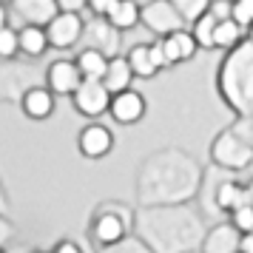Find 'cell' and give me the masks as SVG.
Segmentation results:
<instances>
[{
	"label": "cell",
	"instance_id": "cell-1",
	"mask_svg": "<svg viewBox=\"0 0 253 253\" xmlns=\"http://www.w3.org/2000/svg\"><path fill=\"white\" fill-rule=\"evenodd\" d=\"M219 100L236 117L253 114V43L245 40L242 46L228 51L216 71Z\"/></svg>",
	"mask_w": 253,
	"mask_h": 253
},
{
	"label": "cell",
	"instance_id": "cell-2",
	"mask_svg": "<svg viewBox=\"0 0 253 253\" xmlns=\"http://www.w3.org/2000/svg\"><path fill=\"white\" fill-rule=\"evenodd\" d=\"M134 222H137L134 205H128V202H105L91 216L88 236H91V242L100 251H105V248H114L123 239H128L134 233Z\"/></svg>",
	"mask_w": 253,
	"mask_h": 253
},
{
	"label": "cell",
	"instance_id": "cell-3",
	"mask_svg": "<svg viewBox=\"0 0 253 253\" xmlns=\"http://www.w3.org/2000/svg\"><path fill=\"white\" fill-rule=\"evenodd\" d=\"M211 162L216 165L219 171H245V168H251L253 165V148L245 142V139L233 131V128H222L213 142H211Z\"/></svg>",
	"mask_w": 253,
	"mask_h": 253
},
{
	"label": "cell",
	"instance_id": "cell-4",
	"mask_svg": "<svg viewBox=\"0 0 253 253\" xmlns=\"http://www.w3.org/2000/svg\"><path fill=\"white\" fill-rule=\"evenodd\" d=\"M139 23L148 29L151 35H157V40L162 37L173 35V32H179L185 29V20L179 17V12L173 9L171 0H151L142 6V20Z\"/></svg>",
	"mask_w": 253,
	"mask_h": 253
},
{
	"label": "cell",
	"instance_id": "cell-5",
	"mask_svg": "<svg viewBox=\"0 0 253 253\" xmlns=\"http://www.w3.org/2000/svg\"><path fill=\"white\" fill-rule=\"evenodd\" d=\"M126 60H128V66H131L137 80H154L162 69H168L160 40L157 43H134L126 51Z\"/></svg>",
	"mask_w": 253,
	"mask_h": 253
},
{
	"label": "cell",
	"instance_id": "cell-6",
	"mask_svg": "<svg viewBox=\"0 0 253 253\" xmlns=\"http://www.w3.org/2000/svg\"><path fill=\"white\" fill-rule=\"evenodd\" d=\"M83 32H85V17L77 12H60L51 23L46 26L48 46L57 51H69L77 43H83Z\"/></svg>",
	"mask_w": 253,
	"mask_h": 253
},
{
	"label": "cell",
	"instance_id": "cell-7",
	"mask_svg": "<svg viewBox=\"0 0 253 253\" xmlns=\"http://www.w3.org/2000/svg\"><path fill=\"white\" fill-rule=\"evenodd\" d=\"M74 111L85 120H97V117L108 114V105H111V91L105 88L100 80H83V85L74 91L71 97Z\"/></svg>",
	"mask_w": 253,
	"mask_h": 253
},
{
	"label": "cell",
	"instance_id": "cell-8",
	"mask_svg": "<svg viewBox=\"0 0 253 253\" xmlns=\"http://www.w3.org/2000/svg\"><path fill=\"white\" fill-rule=\"evenodd\" d=\"M114 145H117L114 131L108 126H103V123H97V120L83 126L80 134H77V151L85 160H105L114 151Z\"/></svg>",
	"mask_w": 253,
	"mask_h": 253
},
{
	"label": "cell",
	"instance_id": "cell-9",
	"mask_svg": "<svg viewBox=\"0 0 253 253\" xmlns=\"http://www.w3.org/2000/svg\"><path fill=\"white\" fill-rule=\"evenodd\" d=\"M145 111H148V103L137 88H126V91L114 94L111 105H108V114L117 126H137V123H142Z\"/></svg>",
	"mask_w": 253,
	"mask_h": 253
},
{
	"label": "cell",
	"instance_id": "cell-10",
	"mask_svg": "<svg viewBox=\"0 0 253 253\" xmlns=\"http://www.w3.org/2000/svg\"><path fill=\"white\" fill-rule=\"evenodd\" d=\"M46 85L54 91V97H74V91L83 85V74L74 60H54L46 69Z\"/></svg>",
	"mask_w": 253,
	"mask_h": 253
},
{
	"label": "cell",
	"instance_id": "cell-11",
	"mask_svg": "<svg viewBox=\"0 0 253 253\" xmlns=\"http://www.w3.org/2000/svg\"><path fill=\"white\" fill-rule=\"evenodd\" d=\"M54 105H57V97H54V91L48 88L46 83L43 85H29L23 91V97H20V111L29 120H35V123L48 120L54 114Z\"/></svg>",
	"mask_w": 253,
	"mask_h": 253
},
{
	"label": "cell",
	"instance_id": "cell-12",
	"mask_svg": "<svg viewBox=\"0 0 253 253\" xmlns=\"http://www.w3.org/2000/svg\"><path fill=\"white\" fill-rule=\"evenodd\" d=\"M14 14L23 20V26H43L46 29L54 17L60 14L57 0H9Z\"/></svg>",
	"mask_w": 253,
	"mask_h": 253
},
{
	"label": "cell",
	"instance_id": "cell-13",
	"mask_svg": "<svg viewBox=\"0 0 253 253\" xmlns=\"http://www.w3.org/2000/svg\"><path fill=\"white\" fill-rule=\"evenodd\" d=\"M83 43H85L88 48H100L103 54L114 57L117 48H120V32H117L105 17H91V20H85Z\"/></svg>",
	"mask_w": 253,
	"mask_h": 253
},
{
	"label": "cell",
	"instance_id": "cell-14",
	"mask_svg": "<svg viewBox=\"0 0 253 253\" xmlns=\"http://www.w3.org/2000/svg\"><path fill=\"white\" fill-rule=\"evenodd\" d=\"M160 43H162V51H165L168 69H171V66H185V63H191V60L199 54V46H196L191 29H179V32H173V35L162 37Z\"/></svg>",
	"mask_w": 253,
	"mask_h": 253
},
{
	"label": "cell",
	"instance_id": "cell-15",
	"mask_svg": "<svg viewBox=\"0 0 253 253\" xmlns=\"http://www.w3.org/2000/svg\"><path fill=\"white\" fill-rule=\"evenodd\" d=\"M239 239L242 233L230 222L213 225L211 230H205V239L199 245L202 253H239Z\"/></svg>",
	"mask_w": 253,
	"mask_h": 253
},
{
	"label": "cell",
	"instance_id": "cell-16",
	"mask_svg": "<svg viewBox=\"0 0 253 253\" xmlns=\"http://www.w3.org/2000/svg\"><path fill=\"white\" fill-rule=\"evenodd\" d=\"M213 205H216L219 213H236L239 208L248 205V194H245V182L239 179H222L216 185V191H213Z\"/></svg>",
	"mask_w": 253,
	"mask_h": 253
},
{
	"label": "cell",
	"instance_id": "cell-17",
	"mask_svg": "<svg viewBox=\"0 0 253 253\" xmlns=\"http://www.w3.org/2000/svg\"><path fill=\"white\" fill-rule=\"evenodd\" d=\"M105 20L114 26L120 35H123V32H131V29H137L139 20H142V6H139L137 0H117L114 6L108 9Z\"/></svg>",
	"mask_w": 253,
	"mask_h": 253
},
{
	"label": "cell",
	"instance_id": "cell-18",
	"mask_svg": "<svg viewBox=\"0 0 253 253\" xmlns=\"http://www.w3.org/2000/svg\"><path fill=\"white\" fill-rule=\"evenodd\" d=\"M131 83H134V71L128 66L126 54H114V57L108 60V69H105V74H103V85L111 91V97H114V94L131 88Z\"/></svg>",
	"mask_w": 253,
	"mask_h": 253
},
{
	"label": "cell",
	"instance_id": "cell-19",
	"mask_svg": "<svg viewBox=\"0 0 253 253\" xmlns=\"http://www.w3.org/2000/svg\"><path fill=\"white\" fill-rule=\"evenodd\" d=\"M108 54H103L100 48H88L83 46L80 51H77V57H74V63H77V69H80L83 80H100L103 83V74L105 69H108Z\"/></svg>",
	"mask_w": 253,
	"mask_h": 253
},
{
	"label": "cell",
	"instance_id": "cell-20",
	"mask_svg": "<svg viewBox=\"0 0 253 253\" xmlns=\"http://www.w3.org/2000/svg\"><path fill=\"white\" fill-rule=\"evenodd\" d=\"M17 32H20V54H23V57L37 60L51 48L48 46V35H46L43 26H20Z\"/></svg>",
	"mask_w": 253,
	"mask_h": 253
},
{
	"label": "cell",
	"instance_id": "cell-21",
	"mask_svg": "<svg viewBox=\"0 0 253 253\" xmlns=\"http://www.w3.org/2000/svg\"><path fill=\"white\" fill-rule=\"evenodd\" d=\"M245 40H248V32H245V29H242L233 17H230V20H222V23L216 26L213 46H216L219 51H225V54H228V51H233L236 46H242Z\"/></svg>",
	"mask_w": 253,
	"mask_h": 253
},
{
	"label": "cell",
	"instance_id": "cell-22",
	"mask_svg": "<svg viewBox=\"0 0 253 253\" xmlns=\"http://www.w3.org/2000/svg\"><path fill=\"white\" fill-rule=\"evenodd\" d=\"M216 26H219V20L213 17V14H202L199 20H194V23H191V35H194L199 51H213V48H216V46H213Z\"/></svg>",
	"mask_w": 253,
	"mask_h": 253
},
{
	"label": "cell",
	"instance_id": "cell-23",
	"mask_svg": "<svg viewBox=\"0 0 253 253\" xmlns=\"http://www.w3.org/2000/svg\"><path fill=\"white\" fill-rule=\"evenodd\" d=\"M20 54V32L12 23L0 29V63H12Z\"/></svg>",
	"mask_w": 253,
	"mask_h": 253
},
{
	"label": "cell",
	"instance_id": "cell-24",
	"mask_svg": "<svg viewBox=\"0 0 253 253\" xmlns=\"http://www.w3.org/2000/svg\"><path fill=\"white\" fill-rule=\"evenodd\" d=\"M173 9L179 12V17H182L185 23H194V20H199L202 14H208V9H211V0H171Z\"/></svg>",
	"mask_w": 253,
	"mask_h": 253
},
{
	"label": "cell",
	"instance_id": "cell-25",
	"mask_svg": "<svg viewBox=\"0 0 253 253\" xmlns=\"http://www.w3.org/2000/svg\"><path fill=\"white\" fill-rule=\"evenodd\" d=\"M233 20L251 32L253 29V0H233Z\"/></svg>",
	"mask_w": 253,
	"mask_h": 253
},
{
	"label": "cell",
	"instance_id": "cell-26",
	"mask_svg": "<svg viewBox=\"0 0 253 253\" xmlns=\"http://www.w3.org/2000/svg\"><path fill=\"white\" fill-rule=\"evenodd\" d=\"M228 222L239 230V233H253V208L251 205L239 208L236 213H230L228 216Z\"/></svg>",
	"mask_w": 253,
	"mask_h": 253
},
{
	"label": "cell",
	"instance_id": "cell-27",
	"mask_svg": "<svg viewBox=\"0 0 253 253\" xmlns=\"http://www.w3.org/2000/svg\"><path fill=\"white\" fill-rule=\"evenodd\" d=\"M100 253H154V251H151L142 239L128 236V239H123L120 245H114V248H105V251H100Z\"/></svg>",
	"mask_w": 253,
	"mask_h": 253
},
{
	"label": "cell",
	"instance_id": "cell-28",
	"mask_svg": "<svg viewBox=\"0 0 253 253\" xmlns=\"http://www.w3.org/2000/svg\"><path fill=\"white\" fill-rule=\"evenodd\" d=\"M230 128H233V131H236V134H239V137L253 148V114H248V117H236V120L230 123Z\"/></svg>",
	"mask_w": 253,
	"mask_h": 253
},
{
	"label": "cell",
	"instance_id": "cell-29",
	"mask_svg": "<svg viewBox=\"0 0 253 253\" xmlns=\"http://www.w3.org/2000/svg\"><path fill=\"white\" fill-rule=\"evenodd\" d=\"M208 14H213L219 23H222V20H230V17H233V0H211Z\"/></svg>",
	"mask_w": 253,
	"mask_h": 253
},
{
	"label": "cell",
	"instance_id": "cell-30",
	"mask_svg": "<svg viewBox=\"0 0 253 253\" xmlns=\"http://www.w3.org/2000/svg\"><path fill=\"white\" fill-rule=\"evenodd\" d=\"M114 3H117V0H85V9H88L91 17H105L108 9H111Z\"/></svg>",
	"mask_w": 253,
	"mask_h": 253
},
{
	"label": "cell",
	"instance_id": "cell-31",
	"mask_svg": "<svg viewBox=\"0 0 253 253\" xmlns=\"http://www.w3.org/2000/svg\"><path fill=\"white\" fill-rule=\"evenodd\" d=\"M51 253H85V251H83L80 242H74V239H60L57 245H54V251H51Z\"/></svg>",
	"mask_w": 253,
	"mask_h": 253
},
{
	"label": "cell",
	"instance_id": "cell-32",
	"mask_svg": "<svg viewBox=\"0 0 253 253\" xmlns=\"http://www.w3.org/2000/svg\"><path fill=\"white\" fill-rule=\"evenodd\" d=\"M57 6L60 12H77V14L85 12V0H57Z\"/></svg>",
	"mask_w": 253,
	"mask_h": 253
},
{
	"label": "cell",
	"instance_id": "cell-33",
	"mask_svg": "<svg viewBox=\"0 0 253 253\" xmlns=\"http://www.w3.org/2000/svg\"><path fill=\"white\" fill-rule=\"evenodd\" d=\"M239 253H253V233H242V239H239Z\"/></svg>",
	"mask_w": 253,
	"mask_h": 253
},
{
	"label": "cell",
	"instance_id": "cell-34",
	"mask_svg": "<svg viewBox=\"0 0 253 253\" xmlns=\"http://www.w3.org/2000/svg\"><path fill=\"white\" fill-rule=\"evenodd\" d=\"M3 26H9V6H6V0H0V29Z\"/></svg>",
	"mask_w": 253,
	"mask_h": 253
},
{
	"label": "cell",
	"instance_id": "cell-35",
	"mask_svg": "<svg viewBox=\"0 0 253 253\" xmlns=\"http://www.w3.org/2000/svg\"><path fill=\"white\" fill-rule=\"evenodd\" d=\"M245 194H248V205L253 208V176L248 179V182H245Z\"/></svg>",
	"mask_w": 253,
	"mask_h": 253
},
{
	"label": "cell",
	"instance_id": "cell-36",
	"mask_svg": "<svg viewBox=\"0 0 253 253\" xmlns=\"http://www.w3.org/2000/svg\"><path fill=\"white\" fill-rule=\"evenodd\" d=\"M248 40H251V43H253V29H251V32H248Z\"/></svg>",
	"mask_w": 253,
	"mask_h": 253
},
{
	"label": "cell",
	"instance_id": "cell-37",
	"mask_svg": "<svg viewBox=\"0 0 253 253\" xmlns=\"http://www.w3.org/2000/svg\"><path fill=\"white\" fill-rule=\"evenodd\" d=\"M137 3H139V6H145V3H151V0H137Z\"/></svg>",
	"mask_w": 253,
	"mask_h": 253
},
{
	"label": "cell",
	"instance_id": "cell-38",
	"mask_svg": "<svg viewBox=\"0 0 253 253\" xmlns=\"http://www.w3.org/2000/svg\"><path fill=\"white\" fill-rule=\"evenodd\" d=\"M29 253H51V251H29Z\"/></svg>",
	"mask_w": 253,
	"mask_h": 253
},
{
	"label": "cell",
	"instance_id": "cell-39",
	"mask_svg": "<svg viewBox=\"0 0 253 253\" xmlns=\"http://www.w3.org/2000/svg\"><path fill=\"white\" fill-rule=\"evenodd\" d=\"M0 253H6V251H3V248H0Z\"/></svg>",
	"mask_w": 253,
	"mask_h": 253
}]
</instances>
